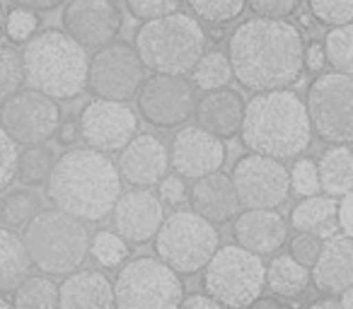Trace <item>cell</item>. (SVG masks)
Returning <instances> with one entry per match:
<instances>
[{
	"mask_svg": "<svg viewBox=\"0 0 353 309\" xmlns=\"http://www.w3.org/2000/svg\"><path fill=\"white\" fill-rule=\"evenodd\" d=\"M339 304H341L343 309H353V285H348V288L339 295Z\"/></svg>",
	"mask_w": 353,
	"mask_h": 309,
	"instance_id": "cell-50",
	"label": "cell"
},
{
	"mask_svg": "<svg viewBox=\"0 0 353 309\" xmlns=\"http://www.w3.org/2000/svg\"><path fill=\"white\" fill-rule=\"evenodd\" d=\"M3 30H6V10H3V3H0V39H3Z\"/></svg>",
	"mask_w": 353,
	"mask_h": 309,
	"instance_id": "cell-53",
	"label": "cell"
},
{
	"mask_svg": "<svg viewBox=\"0 0 353 309\" xmlns=\"http://www.w3.org/2000/svg\"><path fill=\"white\" fill-rule=\"evenodd\" d=\"M32 261L25 239L10 227L0 225V292L8 295L30 273Z\"/></svg>",
	"mask_w": 353,
	"mask_h": 309,
	"instance_id": "cell-28",
	"label": "cell"
},
{
	"mask_svg": "<svg viewBox=\"0 0 353 309\" xmlns=\"http://www.w3.org/2000/svg\"><path fill=\"white\" fill-rule=\"evenodd\" d=\"M25 246L32 266L46 275H68L90 256L88 222L61 208H41L25 225Z\"/></svg>",
	"mask_w": 353,
	"mask_h": 309,
	"instance_id": "cell-6",
	"label": "cell"
},
{
	"mask_svg": "<svg viewBox=\"0 0 353 309\" xmlns=\"http://www.w3.org/2000/svg\"><path fill=\"white\" fill-rule=\"evenodd\" d=\"M145 80V65L136 46L126 41H109L94 49L88 65V89L94 97L128 102Z\"/></svg>",
	"mask_w": 353,
	"mask_h": 309,
	"instance_id": "cell-11",
	"label": "cell"
},
{
	"mask_svg": "<svg viewBox=\"0 0 353 309\" xmlns=\"http://www.w3.org/2000/svg\"><path fill=\"white\" fill-rule=\"evenodd\" d=\"M155 254L179 275L203 270L221 246V232L194 211H174L162 220L155 235Z\"/></svg>",
	"mask_w": 353,
	"mask_h": 309,
	"instance_id": "cell-8",
	"label": "cell"
},
{
	"mask_svg": "<svg viewBox=\"0 0 353 309\" xmlns=\"http://www.w3.org/2000/svg\"><path fill=\"white\" fill-rule=\"evenodd\" d=\"M10 3L12 6L27 8V10H34V12H49V10H56L63 0H10Z\"/></svg>",
	"mask_w": 353,
	"mask_h": 309,
	"instance_id": "cell-49",
	"label": "cell"
},
{
	"mask_svg": "<svg viewBox=\"0 0 353 309\" xmlns=\"http://www.w3.org/2000/svg\"><path fill=\"white\" fill-rule=\"evenodd\" d=\"M12 304L20 309H54L59 307V285L46 273H27L12 290Z\"/></svg>",
	"mask_w": 353,
	"mask_h": 309,
	"instance_id": "cell-30",
	"label": "cell"
},
{
	"mask_svg": "<svg viewBox=\"0 0 353 309\" xmlns=\"http://www.w3.org/2000/svg\"><path fill=\"white\" fill-rule=\"evenodd\" d=\"M46 196L56 208L85 222L112 215L121 196V174L107 152L94 147H70L56 160L46 182Z\"/></svg>",
	"mask_w": 353,
	"mask_h": 309,
	"instance_id": "cell-2",
	"label": "cell"
},
{
	"mask_svg": "<svg viewBox=\"0 0 353 309\" xmlns=\"http://www.w3.org/2000/svg\"><path fill=\"white\" fill-rule=\"evenodd\" d=\"M242 208H279L290 196V174L283 160L252 152L230 172Z\"/></svg>",
	"mask_w": 353,
	"mask_h": 309,
	"instance_id": "cell-14",
	"label": "cell"
},
{
	"mask_svg": "<svg viewBox=\"0 0 353 309\" xmlns=\"http://www.w3.org/2000/svg\"><path fill=\"white\" fill-rule=\"evenodd\" d=\"M119 152V174L131 187H157L170 172V147L152 133H136Z\"/></svg>",
	"mask_w": 353,
	"mask_h": 309,
	"instance_id": "cell-19",
	"label": "cell"
},
{
	"mask_svg": "<svg viewBox=\"0 0 353 309\" xmlns=\"http://www.w3.org/2000/svg\"><path fill=\"white\" fill-rule=\"evenodd\" d=\"M192 80L189 83L194 85L201 92H208V89H218V87H228V85L235 80V73H232V65L228 54L213 49V51H203L201 58L194 63V68L189 70Z\"/></svg>",
	"mask_w": 353,
	"mask_h": 309,
	"instance_id": "cell-29",
	"label": "cell"
},
{
	"mask_svg": "<svg viewBox=\"0 0 353 309\" xmlns=\"http://www.w3.org/2000/svg\"><path fill=\"white\" fill-rule=\"evenodd\" d=\"M324 56L336 73L353 75V22L336 25L324 34Z\"/></svg>",
	"mask_w": 353,
	"mask_h": 309,
	"instance_id": "cell-33",
	"label": "cell"
},
{
	"mask_svg": "<svg viewBox=\"0 0 353 309\" xmlns=\"http://www.w3.org/2000/svg\"><path fill=\"white\" fill-rule=\"evenodd\" d=\"M312 283L307 266L298 264L290 254H279L266 266V288L281 299H295Z\"/></svg>",
	"mask_w": 353,
	"mask_h": 309,
	"instance_id": "cell-27",
	"label": "cell"
},
{
	"mask_svg": "<svg viewBox=\"0 0 353 309\" xmlns=\"http://www.w3.org/2000/svg\"><path fill=\"white\" fill-rule=\"evenodd\" d=\"M312 136L307 107L293 89L254 92L247 102L240 138L250 152L293 160L307 150Z\"/></svg>",
	"mask_w": 353,
	"mask_h": 309,
	"instance_id": "cell-3",
	"label": "cell"
},
{
	"mask_svg": "<svg viewBox=\"0 0 353 309\" xmlns=\"http://www.w3.org/2000/svg\"><path fill=\"white\" fill-rule=\"evenodd\" d=\"M324 239L314 232H298L293 239H288V254L293 256L298 264L312 268L314 261H317L319 251H322Z\"/></svg>",
	"mask_w": 353,
	"mask_h": 309,
	"instance_id": "cell-40",
	"label": "cell"
},
{
	"mask_svg": "<svg viewBox=\"0 0 353 309\" xmlns=\"http://www.w3.org/2000/svg\"><path fill=\"white\" fill-rule=\"evenodd\" d=\"M184 0H126V10L136 20H155V17L170 15L182 8Z\"/></svg>",
	"mask_w": 353,
	"mask_h": 309,
	"instance_id": "cell-42",
	"label": "cell"
},
{
	"mask_svg": "<svg viewBox=\"0 0 353 309\" xmlns=\"http://www.w3.org/2000/svg\"><path fill=\"white\" fill-rule=\"evenodd\" d=\"M307 8L319 25L336 27L353 22V0H307Z\"/></svg>",
	"mask_w": 353,
	"mask_h": 309,
	"instance_id": "cell-37",
	"label": "cell"
},
{
	"mask_svg": "<svg viewBox=\"0 0 353 309\" xmlns=\"http://www.w3.org/2000/svg\"><path fill=\"white\" fill-rule=\"evenodd\" d=\"M336 220H339V230L343 235L353 237V189L341 196V203L336 208Z\"/></svg>",
	"mask_w": 353,
	"mask_h": 309,
	"instance_id": "cell-45",
	"label": "cell"
},
{
	"mask_svg": "<svg viewBox=\"0 0 353 309\" xmlns=\"http://www.w3.org/2000/svg\"><path fill=\"white\" fill-rule=\"evenodd\" d=\"M245 97L237 89H208V92H203L201 99H196L194 118H196V123L201 128L228 140V138H235L240 133L242 118H245Z\"/></svg>",
	"mask_w": 353,
	"mask_h": 309,
	"instance_id": "cell-22",
	"label": "cell"
},
{
	"mask_svg": "<svg viewBox=\"0 0 353 309\" xmlns=\"http://www.w3.org/2000/svg\"><path fill=\"white\" fill-rule=\"evenodd\" d=\"M37 30H39V17H37L34 10L15 6L6 15V30H3V34H6L12 44H25Z\"/></svg>",
	"mask_w": 353,
	"mask_h": 309,
	"instance_id": "cell-38",
	"label": "cell"
},
{
	"mask_svg": "<svg viewBox=\"0 0 353 309\" xmlns=\"http://www.w3.org/2000/svg\"><path fill=\"white\" fill-rule=\"evenodd\" d=\"M206 44L208 34L201 22L179 10L145 20L133 36L143 65L167 75H187L206 51Z\"/></svg>",
	"mask_w": 353,
	"mask_h": 309,
	"instance_id": "cell-5",
	"label": "cell"
},
{
	"mask_svg": "<svg viewBox=\"0 0 353 309\" xmlns=\"http://www.w3.org/2000/svg\"><path fill=\"white\" fill-rule=\"evenodd\" d=\"M165 220V203L148 189H131L121 193L112 208L114 232L121 235L128 244H148L155 239Z\"/></svg>",
	"mask_w": 353,
	"mask_h": 309,
	"instance_id": "cell-18",
	"label": "cell"
},
{
	"mask_svg": "<svg viewBox=\"0 0 353 309\" xmlns=\"http://www.w3.org/2000/svg\"><path fill=\"white\" fill-rule=\"evenodd\" d=\"M336 198L334 196H303V201L290 211V220L288 225L298 232H314L322 239L336 235L339 230V220H336Z\"/></svg>",
	"mask_w": 353,
	"mask_h": 309,
	"instance_id": "cell-25",
	"label": "cell"
},
{
	"mask_svg": "<svg viewBox=\"0 0 353 309\" xmlns=\"http://www.w3.org/2000/svg\"><path fill=\"white\" fill-rule=\"evenodd\" d=\"M196 87L184 75L155 73L145 78L136 94L143 121L155 128H176L187 123L196 109Z\"/></svg>",
	"mask_w": 353,
	"mask_h": 309,
	"instance_id": "cell-13",
	"label": "cell"
},
{
	"mask_svg": "<svg viewBox=\"0 0 353 309\" xmlns=\"http://www.w3.org/2000/svg\"><path fill=\"white\" fill-rule=\"evenodd\" d=\"M303 0H247L252 12L259 17H271V20H285L300 10Z\"/></svg>",
	"mask_w": 353,
	"mask_h": 309,
	"instance_id": "cell-43",
	"label": "cell"
},
{
	"mask_svg": "<svg viewBox=\"0 0 353 309\" xmlns=\"http://www.w3.org/2000/svg\"><path fill=\"white\" fill-rule=\"evenodd\" d=\"M17 142L0 126V191H6L17 179Z\"/></svg>",
	"mask_w": 353,
	"mask_h": 309,
	"instance_id": "cell-41",
	"label": "cell"
},
{
	"mask_svg": "<svg viewBox=\"0 0 353 309\" xmlns=\"http://www.w3.org/2000/svg\"><path fill=\"white\" fill-rule=\"evenodd\" d=\"M310 273L312 283L324 295H341L348 285H353V237H327Z\"/></svg>",
	"mask_w": 353,
	"mask_h": 309,
	"instance_id": "cell-23",
	"label": "cell"
},
{
	"mask_svg": "<svg viewBox=\"0 0 353 309\" xmlns=\"http://www.w3.org/2000/svg\"><path fill=\"white\" fill-rule=\"evenodd\" d=\"M264 288V261L240 244L218 246L203 266V292L218 299L221 307H252Z\"/></svg>",
	"mask_w": 353,
	"mask_h": 309,
	"instance_id": "cell-7",
	"label": "cell"
},
{
	"mask_svg": "<svg viewBox=\"0 0 353 309\" xmlns=\"http://www.w3.org/2000/svg\"><path fill=\"white\" fill-rule=\"evenodd\" d=\"M319 191L341 198L353 189V147L346 142H334L317 160Z\"/></svg>",
	"mask_w": 353,
	"mask_h": 309,
	"instance_id": "cell-26",
	"label": "cell"
},
{
	"mask_svg": "<svg viewBox=\"0 0 353 309\" xmlns=\"http://www.w3.org/2000/svg\"><path fill=\"white\" fill-rule=\"evenodd\" d=\"M88 49L63 30L34 32L22 49L25 85L54 97L75 99L88 87Z\"/></svg>",
	"mask_w": 353,
	"mask_h": 309,
	"instance_id": "cell-4",
	"label": "cell"
},
{
	"mask_svg": "<svg viewBox=\"0 0 353 309\" xmlns=\"http://www.w3.org/2000/svg\"><path fill=\"white\" fill-rule=\"evenodd\" d=\"M252 307H281V297H276V295H274V297H261V295H259Z\"/></svg>",
	"mask_w": 353,
	"mask_h": 309,
	"instance_id": "cell-51",
	"label": "cell"
},
{
	"mask_svg": "<svg viewBox=\"0 0 353 309\" xmlns=\"http://www.w3.org/2000/svg\"><path fill=\"white\" fill-rule=\"evenodd\" d=\"M56 164V152L51 150L46 142L39 145H25V150H20L17 155V179L25 187H41L49 182V174Z\"/></svg>",
	"mask_w": 353,
	"mask_h": 309,
	"instance_id": "cell-32",
	"label": "cell"
},
{
	"mask_svg": "<svg viewBox=\"0 0 353 309\" xmlns=\"http://www.w3.org/2000/svg\"><path fill=\"white\" fill-rule=\"evenodd\" d=\"M228 58L240 87L250 92L290 87L305 70L303 32L288 20L256 15L232 30Z\"/></svg>",
	"mask_w": 353,
	"mask_h": 309,
	"instance_id": "cell-1",
	"label": "cell"
},
{
	"mask_svg": "<svg viewBox=\"0 0 353 309\" xmlns=\"http://www.w3.org/2000/svg\"><path fill=\"white\" fill-rule=\"evenodd\" d=\"M199 20L208 25H228L245 12L247 0H187Z\"/></svg>",
	"mask_w": 353,
	"mask_h": 309,
	"instance_id": "cell-35",
	"label": "cell"
},
{
	"mask_svg": "<svg viewBox=\"0 0 353 309\" xmlns=\"http://www.w3.org/2000/svg\"><path fill=\"white\" fill-rule=\"evenodd\" d=\"M10 304H12V299H8L6 295L0 292V309H8V307H10Z\"/></svg>",
	"mask_w": 353,
	"mask_h": 309,
	"instance_id": "cell-54",
	"label": "cell"
},
{
	"mask_svg": "<svg viewBox=\"0 0 353 309\" xmlns=\"http://www.w3.org/2000/svg\"><path fill=\"white\" fill-rule=\"evenodd\" d=\"M59 285V307L109 309L114 307V283L102 270H73Z\"/></svg>",
	"mask_w": 353,
	"mask_h": 309,
	"instance_id": "cell-24",
	"label": "cell"
},
{
	"mask_svg": "<svg viewBox=\"0 0 353 309\" xmlns=\"http://www.w3.org/2000/svg\"><path fill=\"white\" fill-rule=\"evenodd\" d=\"M187 198L192 211L199 213L201 217H206L216 227L232 222L242 208L240 196L235 191V184H232V177L230 174H223V169L194 179Z\"/></svg>",
	"mask_w": 353,
	"mask_h": 309,
	"instance_id": "cell-21",
	"label": "cell"
},
{
	"mask_svg": "<svg viewBox=\"0 0 353 309\" xmlns=\"http://www.w3.org/2000/svg\"><path fill=\"white\" fill-rule=\"evenodd\" d=\"M225 142L211 131L196 126H182L170 142V167L184 179H199L223 169Z\"/></svg>",
	"mask_w": 353,
	"mask_h": 309,
	"instance_id": "cell-16",
	"label": "cell"
},
{
	"mask_svg": "<svg viewBox=\"0 0 353 309\" xmlns=\"http://www.w3.org/2000/svg\"><path fill=\"white\" fill-rule=\"evenodd\" d=\"M290 174V191L298 196H312L319 193V177H317V162L310 158H298L295 164L288 169Z\"/></svg>",
	"mask_w": 353,
	"mask_h": 309,
	"instance_id": "cell-39",
	"label": "cell"
},
{
	"mask_svg": "<svg viewBox=\"0 0 353 309\" xmlns=\"http://www.w3.org/2000/svg\"><path fill=\"white\" fill-rule=\"evenodd\" d=\"M327 65V56H324V46L317 41H310L305 46V70L310 73H319V70Z\"/></svg>",
	"mask_w": 353,
	"mask_h": 309,
	"instance_id": "cell-46",
	"label": "cell"
},
{
	"mask_svg": "<svg viewBox=\"0 0 353 309\" xmlns=\"http://www.w3.org/2000/svg\"><path fill=\"white\" fill-rule=\"evenodd\" d=\"M90 256L104 268H117L126 261L128 256V242L117 232H97L90 239Z\"/></svg>",
	"mask_w": 353,
	"mask_h": 309,
	"instance_id": "cell-34",
	"label": "cell"
},
{
	"mask_svg": "<svg viewBox=\"0 0 353 309\" xmlns=\"http://www.w3.org/2000/svg\"><path fill=\"white\" fill-rule=\"evenodd\" d=\"M80 138L85 145L102 152H119L138 131V116L128 102L117 99H92L78 116Z\"/></svg>",
	"mask_w": 353,
	"mask_h": 309,
	"instance_id": "cell-15",
	"label": "cell"
},
{
	"mask_svg": "<svg viewBox=\"0 0 353 309\" xmlns=\"http://www.w3.org/2000/svg\"><path fill=\"white\" fill-rule=\"evenodd\" d=\"M288 220L276 208H245L232 220V237L259 256H274L288 242Z\"/></svg>",
	"mask_w": 353,
	"mask_h": 309,
	"instance_id": "cell-20",
	"label": "cell"
},
{
	"mask_svg": "<svg viewBox=\"0 0 353 309\" xmlns=\"http://www.w3.org/2000/svg\"><path fill=\"white\" fill-rule=\"evenodd\" d=\"M157 187H160V201L167 206H179L189 193L184 187V177H179V174H165Z\"/></svg>",
	"mask_w": 353,
	"mask_h": 309,
	"instance_id": "cell-44",
	"label": "cell"
},
{
	"mask_svg": "<svg viewBox=\"0 0 353 309\" xmlns=\"http://www.w3.org/2000/svg\"><path fill=\"white\" fill-rule=\"evenodd\" d=\"M63 32L85 49H99L121 32V10L114 0H70L63 8Z\"/></svg>",
	"mask_w": 353,
	"mask_h": 309,
	"instance_id": "cell-17",
	"label": "cell"
},
{
	"mask_svg": "<svg viewBox=\"0 0 353 309\" xmlns=\"http://www.w3.org/2000/svg\"><path fill=\"white\" fill-rule=\"evenodd\" d=\"M56 136H59V140L63 142V145H73V142L80 138L78 121H75V118H65V121H61L59 128H56Z\"/></svg>",
	"mask_w": 353,
	"mask_h": 309,
	"instance_id": "cell-48",
	"label": "cell"
},
{
	"mask_svg": "<svg viewBox=\"0 0 353 309\" xmlns=\"http://www.w3.org/2000/svg\"><path fill=\"white\" fill-rule=\"evenodd\" d=\"M305 107L312 133L324 142H353V75L322 73L310 83Z\"/></svg>",
	"mask_w": 353,
	"mask_h": 309,
	"instance_id": "cell-10",
	"label": "cell"
},
{
	"mask_svg": "<svg viewBox=\"0 0 353 309\" xmlns=\"http://www.w3.org/2000/svg\"><path fill=\"white\" fill-rule=\"evenodd\" d=\"M59 123V102L34 87H20L6 102H0V126L22 147L51 140Z\"/></svg>",
	"mask_w": 353,
	"mask_h": 309,
	"instance_id": "cell-12",
	"label": "cell"
},
{
	"mask_svg": "<svg viewBox=\"0 0 353 309\" xmlns=\"http://www.w3.org/2000/svg\"><path fill=\"white\" fill-rule=\"evenodd\" d=\"M22 85H25L22 54L12 46L0 44V102H6Z\"/></svg>",
	"mask_w": 353,
	"mask_h": 309,
	"instance_id": "cell-36",
	"label": "cell"
},
{
	"mask_svg": "<svg viewBox=\"0 0 353 309\" xmlns=\"http://www.w3.org/2000/svg\"><path fill=\"white\" fill-rule=\"evenodd\" d=\"M41 211V196L27 189H12V191L0 196V225L10 227V230H20L25 227L37 213Z\"/></svg>",
	"mask_w": 353,
	"mask_h": 309,
	"instance_id": "cell-31",
	"label": "cell"
},
{
	"mask_svg": "<svg viewBox=\"0 0 353 309\" xmlns=\"http://www.w3.org/2000/svg\"><path fill=\"white\" fill-rule=\"evenodd\" d=\"M184 283L162 259L138 256L121 266L114 280V307L172 309L184 297Z\"/></svg>",
	"mask_w": 353,
	"mask_h": 309,
	"instance_id": "cell-9",
	"label": "cell"
},
{
	"mask_svg": "<svg viewBox=\"0 0 353 309\" xmlns=\"http://www.w3.org/2000/svg\"><path fill=\"white\" fill-rule=\"evenodd\" d=\"M179 307H189V309H218L221 302L213 299L208 292H199V295H189V297H182Z\"/></svg>",
	"mask_w": 353,
	"mask_h": 309,
	"instance_id": "cell-47",
	"label": "cell"
},
{
	"mask_svg": "<svg viewBox=\"0 0 353 309\" xmlns=\"http://www.w3.org/2000/svg\"><path fill=\"white\" fill-rule=\"evenodd\" d=\"M310 307H329V309H336V307H341V304H339L336 295H332L329 299H312V302H310Z\"/></svg>",
	"mask_w": 353,
	"mask_h": 309,
	"instance_id": "cell-52",
	"label": "cell"
}]
</instances>
